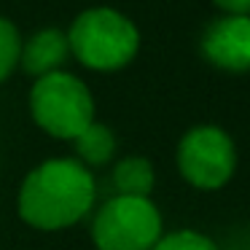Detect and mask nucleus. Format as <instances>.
Returning a JSON list of instances; mask_svg holds the SVG:
<instances>
[{"label":"nucleus","instance_id":"1","mask_svg":"<svg viewBox=\"0 0 250 250\" xmlns=\"http://www.w3.org/2000/svg\"><path fill=\"white\" fill-rule=\"evenodd\" d=\"M94 178L76 159H49L24 178L19 215L41 231H60L78 223L94 205Z\"/></svg>","mask_w":250,"mask_h":250},{"label":"nucleus","instance_id":"2","mask_svg":"<svg viewBox=\"0 0 250 250\" xmlns=\"http://www.w3.org/2000/svg\"><path fill=\"white\" fill-rule=\"evenodd\" d=\"M70 51L81 65L100 73L121 70L135 60L140 49V33L135 22L116 8L97 6L76 17L67 33Z\"/></svg>","mask_w":250,"mask_h":250},{"label":"nucleus","instance_id":"3","mask_svg":"<svg viewBox=\"0 0 250 250\" xmlns=\"http://www.w3.org/2000/svg\"><path fill=\"white\" fill-rule=\"evenodd\" d=\"M30 113L51 137L76 140L94 121V100L89 86L70 73H49L30 92Z\"/></svg>","mask_w":250,"mask_h":250},{"label":"nucleus","instance_id":"4","mask_svg":"<svg viewBox=\"0 0 250 250\" xmlns=\"http://www.w3.org/2000/svg\"><path fill=\"white\" fill-rule=\"evenodd\" d=\"M92 239L97 250H153L162 239V215L151 199L113 196L94 215Z\"/></svg>","mask_w":250,"mask_h":250},{"label":"nucleus","instance_id":"5","mask_svg":"<svg viewBox=\"0 0 250 250\" xmlns=\"http://www.w3.org/2000/svg\"><path fill=\"white\" fill-rule=\"evenodd\" d=\"M178 169L194 188H223L237 169L234 140L221 126H194L178 143Z\"/></svg>","mask_w":250,"mask_h":250},{"label":"nucleus","instance_id":"6","mask_svg":"<svg viewBox=\"0 0 250 250\" xmlns=\"http://www.w3.org/2000/svg\"><path fill=\"white\" fill-rule=\"evenodd\" d=\"M202 54L210 65L226 73L250 70V17H221L207 24Z\"/></svg>","mask_w":250,"mask_h":250},{"label":"nucleus","instance_id":"7","mask_svg":"<svg viewBox=\"0 0 250 250\" xmlns=\"http://www.w3.org/2000/svg\"><path fill=\"white\" fill-rule=\"evenodd\" d=\"M67 57H70L67 33H62L57 27H43L22 43L19 65H22V70L27 76H33L38 81V78L49 76V73H57Z\"/></svg>","mask_w":250,"mask_h":250},{"label":"nucleus","instance_id":"8","mask_svg":"<svg viewBox=\"0 0 250 250\" xmlns=\"http://www.w3.org/2000/svg\"><path fill=\"white\" fill-rule=\"evenodd\" d=\"M153 164L146 156H126L113 167V188L116 196H140L148 199L153 191Z\"/></svg>","mask_w":250,"mask_h":250},{"label":"nucleus","instance_id":"9","mask_svg":"<svg viewBox=\"0 0 250 250\" xmlns=\"http://www.w3.org/2000/svg\"><path fill=\"white\" fill-rule=\"evenodd\" d=\"M73 146H76V153L81 156V164L86 169L89 167H103V164H108L110 156L116 153V135L105 124L92 121V124L73 140Z\"/></svg>","mask_w":250,"mask_h":250},{"label":"nucleus","instance_id":"10","mask_svg":"<svg viewBox=\"0 0 250 250\" xmlns=\"http://www.w3.org/2000/svg\"><path fill=\"white\" fill-rule=\"evenodd\" d=\"M19 51H22V38L17 24L0 17V81H6L19 65Z\"/></svg>","mask_w":250,"mask_h":250},{"label":"nucleus","instance_id":"11","mask_svg":"<svg viewBox=\"0 0 250 250\" xmlns=\"http://www.w3.org/2000/svg\"><path fill=\"white\" fill-rule=\"evenodd\" d=\"M153 250H221V248L199 231H172L159 239L153 245Z\"/></svg>","mask_w":250,"mask_h":250},{"label":"nucleus","instance_id":"12","mask_svg":"<svg viewBox=\"0 0 250 250\" xmlns=\"http://www.w3.org/2000/svg\"><path fill=\"white\" fill-rule=\"evenodd\" d=\"M226 17H250V0H212Z\"/></svg>","mask_w":250,"mask_h":250}]
</instances>
